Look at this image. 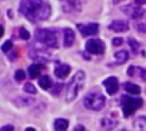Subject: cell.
Here are the masks:
<instances>
[{
  "label": "cell",
  "mask_w": 146,
  "mask_h": 131,
  "mask_svg": "<svg viewBox=\"0 0 146 131\" xmlns=\"http://www.w3.org/2000/svg\"><path fill=\"white\" fill-rule=\"evenodd\" d=\"M19 12L31 23H39L50 17L51 6L42 0H25L19 3Z\"/></svg>",
  "instance_id": "cell-1"
},
{
  "label": "cell",
  "mask_w": 146,
  "mask_h": 131,
  "mask_svg": "<svg viewBox=\"0 0 146 131\" xmlns=\"http://www.w3.org/2000/svg\"><path fill=\"white\" fill-rule=\"evenodd\" d=\"M84 79H86V73L84 71H77L76 73L72 76L71 81L67 85V92H65V100L70 103V102L75 100L78 96L80 91L83 89L84 86Z\"/></svg>",
  "instance_id": "cell-2"
},
{
  "label": "cell",
  "mask_w": 146,
  "mask_h": 131,
  "mask_svg": "<svg viewBox=\"0 0 146 131\" xmlns=\"http://www.w3.org/2000/svg\"><path fill=\"white\" fill-rule=\"evenodd\" d=\"M35 37L37 43L40 45H44L49 48H57L58 47V38L54 30L49 28H38L35 32Z\"/></svg>",
  "instance_id": "cell-3"
},
{
  "label": "cell",
  "mask_w": 146,
  "mask_h": 131,
  "mask_svg": "<svg viewBox=\"0 0 146 131\" xmlns=\"http://www.w3.org/2000/svg\"><path fill=\"white\" fill-rule=\"evenodd\" d=\"M121 110H122V113H123V117L127 118V117H131L132 115H134V112L143 106V99L139 98V97H133V96H125L121 97Z\"/></svg>",
  "instance_id": "cell-4"
},
{
  "label": "cell",
  "mask_w": 146,
  "mask_h": 131,
  "mask_svg": "<svg viewBox=\"0 0 146 131\" xmlns=\"http://www.w3.org/2000/svg\"><path fill=\"white\" fill-rule=\"evenodd\" d=\"M106 104V97L101 92H90L83 99V105L92 111H100Z\"/></svg>",
  "instance_id": "cell-5"
},
{
  "label": "cell",
  "mask_w": 146,
  "mask_h": 131,
  "mask_svg": "<svg viewBox=\"0 0 146 131\" xmlns=\"http://www.w3.org/2000/svg\"><path fill=\"white\" fill-rule=\"evenodd\" d=\"M121 11L123 14H126L127 17H129L131 19H141L144 17L145 14V10L143 9V7L140 5H138L135 1L131 3L128 5H125L121 7Z\"/></svg>",
  "instance_id": "cell-6"
},
{
  "label": "cell",
  "mask_w": 146,
  "mask_h": 131,
  "mask_svg": "<svg viewBox=\"0 0 146 131\" xmlns=\"http://www.w3.org/2000/svg\"><path fill=\"white\" fill-rule=\"evenodd\" d=\"M105 43L101 39H96V38H92L86 43V51L90 54H104L105 53Z\"/></svg>",
  "instance_id": "cell-7"
},
{
  "label": "cell",
  "mask_w": 146,
  "mask_h": 131,
  "mask_svg": "<svg viewBox=\"0 0 146 131\" xmlns=\"http://www.w3.org/2000/svg\"><path fill=\"white\" fill-rule=\"evenodd\" d=\"M77 30L83 37H93L99 33V24L88 23V24H77Z\"/></svg>",
  "instance_id": "cell-8"
},
{
  "label": "cell",
  "mask_w": 146,
  "mask_h": 131,
  "mask_svg": "<svg viewBox=\"0 0 146 131\" xmlns=\"http://www.w3.org/2000/svg\"><path fill=\"white\" fill-rule=\"evenodd\" d=\"M102 85L105 86L106 92L109 94V96H114V94L119 90V81H118V78L116 77L106 78L105 81L102 82Z\"/></svg>",
  "instance_id": "cell-9"
},
{
  "label": "cell",
  "mask_w": 146,
  "mask_h": 131,
  "mask_svg": "<svg viewBox=\"0 0 146 131\" xmlns=\"http://www.w3.org/2000/svg\"><path fill=\"white\" fill-rule=\"evenodd\" d=\"M108 30H111L113 32H116V33L127 32L129 30V24L127 23L126 20H121V19L114 20L108 25Z\"/></svg>",
  "instance_id": "cell-10"
},
{
  "label": "cell",
  "mask_w": 146,
  "mask_h": 131,
  "mask_svg": "<svg viewBox=\"0 0 146 131\" xmlns=\"http://www.w3.org/2000/svg\"><path fill=\"white\" fill-rule=\"evenodd\" d=\"M48 56H49V53L45 52V50L42 48V47L32 46L30 48V58H32V59H35V60H39L40 63H43V62H45L46 59H49Z\"/></svg>",
  "instance_id": "cell-11"
},
{
  "label": "cell",
  "mask_w": 146,
  "mask_h": 131,
  "mask_svg": "<svg viewBox=\"0 0 146 131\" xmlns=\"http://www.w3.org/2000/svg\"><path fill=\"white\" fill-rule=\"evenodd\" d=\"M127 75L132 78H137V79H140V81L145 82L146 81V70L140 67V66H129L127 69Z\"/></svg>",
  "instance_id": "cell-12"
},
{
  "label": "cell",
  "mask_w": 146,
  "mask_h": 131,
  "mask_svg": "<svg viewBox=\"0 0 146 131\" xmlns=\"http://www.w3.org/2000/svg\"><path fill=\"white\" fill-rule=\"evenodd\" d=\"M118 118H115L114 115H108L101 119V126L106 130H113L118 125Z\"/></svg>",
  "instance_id": "cell-13"
},
{
  "label": "cell",
  "mask_w": 146,
  "mask_h": 131,
  "mask_svg": "<svg viewBox=\"0 0 146 131\" xmlns=\"http://www.w3.org/2000/svg\"><path fill=\"white\" fill-rule=\"evenodd\" d=\"M81 4L80 1H63L62 3V7H63V11L65 13H76L78 11H81Z\"/></svg>",
  "instance_id": "cell-14"
},
{
  "label": "cell",
  "mask_w": 146,
  "mask_h": 131,
  "mask_svg": "<svg viewBox=\"0 0 146 131\" xmlns=\"http://www.w3.org/2000/svg\"><path fill=\"white\" fill-rule=\"evenodd\" d=\"M45 69V65L43 63H36V64H32L29 66L27 69V72H29V76H30L31 79H36V78H39V75L40 72Z\"/></svg>",
  "instance_id": "cell-15"
},
{
  "label": "cell",
  "mask_w": 146,
  "mask_h": 131,
  "mask_svg": "<svg viewBox=\"0 0 146 131\" xmlns=\"http://www.w3.org/2000/svg\"><path fill=\"white\" fill-rule=\"evenodd\" d=\"M63 34H64V41L63 45L64 47H71L75 43V33L71 28H64L63 30Z\"/></svg>",
  "instance_id": "cell-16"
},
{
  "label": "cell",
  "mask_w": 146,
  "mask_h": 131,
  "mask_svg": "<svg viewBox=\"0 0 146 131\" xmlns=\"http://www.w3.org/2000/svg\"><path fill=\"white\" fill-rule=\"evenodd\" d=\"M123 90H125L128 94H131V96H138V94L141 93V87L139 85H137L132 82H126L123 83Z\"/></svg>",
  "instance_id": "cell-17"
},
{
  "label": "cell",
  "mask_w": 146,
  "mask_h": 131,
  "mask_svg": "<svg viewBox=\"0 0 146 131\" xmlns=\"http://www.w3.org/2000/svg\"><path fill=\"white\" fill-rule=\"evenodd\" d=\"M70 71H71V67L69 66L68 64H60L55 69V75H56L57 78L64 79V78L68 77V75L70 73Z\"/></svg>",
  "instance_id": "cell-18"
},
{
  "label": "cell",
  "mask_w": 146,
  "mask_h": 131,
  "mask_svg": "<svg viewBox=\"0 0 146 131\" xmlns=\"http://www.w3.org/2000/svg\"><path fill=\"white\" fill-rule=\"evenodd\" d=\"M129 59V53L127 50H120L114 53V60L116 65H122Z\"/></svg>",
  "instance_id": "cell-19"
},
{
  "label": "cell",
  "mask_w": 146,
  "mask_h": 131,
  "mask_svg": "<svg viewBox=\"0 0 146 131\" xmlns=\"http://www.w3.org/2000/svg\"><path fill=\"white\" fill-rule=\"evenodd\" d=\"M38 84L39 86L42 87L43 90H49L51 89V87L54 86V83L52 81H51V78L48 76V75H43L38 78Z\"/></svg>",
  "instance_id": "cell-20"
},
{
  "label": "cell",
  "mask_w": 146,
  "mask_h": 131,
  "mask_svg": "<svg viewBox=\"0 0 146 131\" xmlns=\"http://www.w3.org/2000/svg\"><path fill=\"white\" fill-rule=\"evenodd\" d=\"M54 128L56 131H67L69 128V121L65 118H57L55 121Z\"/></svg>",
  "instance_id": "cell-21"
},
{
  "label": "cell",
  "mask_w": 146,
  "mask_h": 131,
  "mask_svg": "<svg viewBox=\"0 0 146 131\" xmlns=\"http://www.w3.org/2000/svg\"><path fill=\"white\" fill-rule=\"evenodd\" d=\"M134 128L138 131H146V117L145 116H140L134 121Z\"/></svg>",
  "instance_id": "cell-22"
},
{
  "label": "cell",
  "mask_w": 146,
  "mask_h": 131,
  "mask_svg": "<svg viewBox=\"0 0 146 131\" xmlns=\"http://www.w3.org/2000/svg\"><path fill=\"white\" fill-rule=\"evenodd\" d=\"M128 44H129L131 48H132V52H133L134 54H138V53L140 52L141 46H140V44L138 43L135 39H133V38H129V39H128Z\"/></svg>",
  "instance_id": "cell-23"
},
{
  "label": "cell",
  "mask_w": 146,
  "mask_h": 131,
  "mask_svg": "<svg viewBox=\"0 0 146 131\" xmlns=\"http://www.w3.org/2000/svg\"><path fill=\"white\" fill-rule=\"evenodd\" d=\"M24 91L26 92V93H29V94H36L37 93V89H36V86L32 84V83H26L25 85H24Z\"/></svg>",
  "instance_id": "cell-24"
},
{
  "label": "cell",
  "mask_w": 146,
  "mask_h": 131,
  "mask_svg": "<svg viewBox=\"0 0 146 131\" xmlns=\"http://www.w3.org/2000/svg\"><path fill=\"white\" fill-rule=\"evenodd\" d=\"M12 48H13V43L11 40H6L1 45V51H3V52H5V53L9 52V51L12 50Z\"/></svg>",
  "instance_id": "cell-25"
},
{
  "label": "cell",
  "mask_w": 146,
  "mask_h": 131,
  "mask_svg": "<svg viewBox=\"0 0 146 131\" xmlns=\"http://www.w3.org/2000/svg\"><path fill=\"white\" fill-rule=\"evenodd\" d=\"M24 78H25V72L23 70H17L14 72V79H16L17 82L24 81Z\"/></svg>",
  "instance_id": "cell-26"
},
{
  "label": "cell",
  "mask_w": 146,
  "mask_h": 131,
  "mask_svg": "<svg viewBox=\"0 0 146 131\" xmlns=\"http://www.w3.org/2000/svg\"><path fill=\"white\" fill-rule=\"evenodd\" d=\"M19 37L24 40H27V39H30V33L26 31L25 27H20L19 28Z\"/></svg>",
  "instance_id": "cell-27"
},
{
  "label": "cell",
  "mask_w": 146,
  "mask_h": 131,
  "mask_svg": "<svg viewBox=\"0 0 146 131\" xmlns=\"http://www.w3.org/2000/svg\"><path fill=\"white\" fill-rule=\"evenodd\" d=\"M135 28H137V31H139V32H141V33H146V21H145V23L138 24V25L135 26Z\"/></svg>",
  "instance_id": "cell-28"
},
{
  "label": "cell",
  "mask_w": 146,
  "mask_h": 131,
  "mask_svg": "<svg viewBox=\"0 0 146 131\" xmlns=\"http://www.w3.org/2000/svg\"><path fill=\"white\" fill-rule=\"evenodd\" d=\"M123 43V40H122V38H114L113 39V45L114 46H119V45H121V44Z\"/></svg>",
  "instance_id": "cell-29"
},
{
  "label": "cell",
  "mask_w": 146,
  "mask_h": 131,
  "mask_svg": "<svg viewBox=\"0 0 146 131\" xmlns=\"http://www.w3.org/2000/svg\"><path fill=\"white\" fill-rule=\"evenodd\" d=\"M72 131H88V130H87L82 124H77L74 129H72Z\"/></svg>",
  "instance_id": "cell-30"
},
{
  "label": "cell",
  "mask_w": 146,
  "mask_h": 131,
  "mask_svg": "<svg viewBox=\"0 0 146 131\" xmlns=\"http://www.w3.org/2000/svg\"><path fill=\"white\" fill-rule=\"evenodd\" d=\"M0 131H14V128L12 125H5L0 129Z\"/></svg>",
  "instance_id": "cell-31"
},
{
  "label": "cell",
  "mask_w": 146,
  "mask_h": 131,
  "mask_svg": "<svg viewBox=\"0 0 146 131\" xmlns=\"http://www.w3.org/2000/svg\"><path fill=\"white\" fill-rule=\"evenodd\" d=\"M56 86H57V87H56V90L54 91V94H57V93H58V91H60V90H62V87H63V84H57Z\"/></svg>",
  "instance_id": "cell-32"
},
{
  "label": "cell",
  "mask_w": 146,
  "mask_h": 131,
  "mask_svg": "<svg viewBox=\"0 0 146 131\" xmlns=\"http://www.w3.org/2000/svg\"><path fill=\"white\" fill-rule=\"evenodd\" d=\"M4 32H5V28H4V26L1 24H0V38L4 35Z\"/></svg>",
  "instance_id": "cell-33"
},
{
  "label": "cell",
  "mask_w": 146,
  "mask_h": 131,
  "mask_svg": "<svg viewBox=\"0 0 146 131\" xmlns=\"http://www.w3.org/2000/svg\"><path fill=\"white\" fill-rule=\"evenodd\" d=\"M3 70H4V64H3V62L0 60V73L3 72Z\"/></svg>",
  "instance_id": "cell-34"
},
{
  "label": "cell",
  "mask_w": 146,
  "mask_h": 131,
  "mask_svg": "<svg viewBox=\"0 0 146 131\" xmlns=\"http://www.w3.org/2000/svg\"><path fill=\"white\" fill-rule=\"evenodd\" d=\"M25 131H36V129L35 128H26Z\"/></svg>",
  "instance_id": "cell-35"
},
{
  "label": "cell",
  "mask_w": 146,
  "mask_h": 131,
  "mask_svg": "<svg viewBox=\"0 0 146 131\" xmlns=\"http://www.w3.org/2000/svg\"><path fill=\"white\" fill-rule=\"evenodd\" d=\"M121 131H127V130H121Z\"/></svg>",
  "instance_id": "cell-36"
}]
</instances>
